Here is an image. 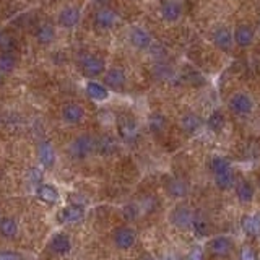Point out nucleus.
I'll return each instance as SVG.
<instances>
[{"label": "nucleus", "mask_w": 260, "mask_h": 260, "mask_svg": "<svg viewBox=\"0 0 260 260\" xmlns=\"http://www.w3.org/2000/svg\"><path fill=\"white\" fill-rule=\"evenodd\" d=\"M96 150V140L90 135H80L72 142L70 145V153L77 160H82V158H86L88 155H91L93 151Z\"/></svg>", "instance_id": "1"}, {"label": "nucleus", "mask_w": 260, "mask_h": 260, "mask_svg": "<svg viewBox=\"0 0 260 260\" xmlns=\"http://www.w3.org/2000/svg\"><path fill=\"white\" fill-rule=\"evenodd\" d=\"M193 216L195 215L189 207L179 205L171 212V221L179 229H190L193 223Z\"/></svg>", "instance_id": "2"}, {"label": "nucleus", "mask_w": 260, "mask_h": 260, "mask_svg": "<svg viewBox=\"0 0 260 260\" xmlns=\"http://www.w3.org/2000/svg\"><path fill=\"white\" fill-rule=\"evenodd\" d=\"M229 109L239 115L250 114L252 109H254V101L250 99L249 95H245V93H236L229 99Z\"/></svg>", "instance_id": "3"}, {"label": "nucleus", "mask_w": 260, "mask_h": 260, "mask_svg": "<svg viewBox=\"0 0 260 260\" xmlns=\"http://www.w3.org/2000/svg\"><path fill=\"white\" fill-rule=\"evenodd\" d=\"M233 239L228 236H216L208 244V250L212 252V255L215 257H228L233 252Z\"/></svg>", "instance_id": "4"}, {"label": "nucleus", "mask_w": 260, "mask_h": 260, "mask_svg": "<svg viewBox=\"0 0 260 260\" xmlns=\"http://www.w3.org/2000/svg\"><path fill=\"white\" fill-rule=\"evenodd\" d=\"M82 70L86 77L95 78V77H99L101 74H104L106 63L103 59H99L96 55H86L82 60Z\"/></svg>", "instance_id": "5"}, {"label": "nucleus", "mask_w": 260, "mask_h": 260, "mask_svg": "<svg viewBox=\"0 0 260 260\" xmlns=\"http://www.w3.org/2000/svg\"><path fill=\"white\" fill-rule=\"evenodd\" d=\"M128 39L132 42V46L137 47V49H150L151 44H153V39H151V36L148 31H145L143 28H139V26H134L132 30L128 33Z\"/></svg>", "instance_id": "6"}, {"label": "nucleus", "mask_w": 260, "mask_h": 260, "mask_svg": "<svg viewBox=\"0 0 260 260\" xmlns=\"http://www.w3.org/2000/svg\"><path fill=\"white\" fill-rule=\"evenodd\" d=\"M161 18L164 21H169V23H174L180 17H182V7L177 2V0H164L160 7Z\"/></svg>", "instance_id": "7"}, {"label": "nucleus", "mask_w": 260, "mask_h": 260, "mask_svg": "<svg viewBox=\"0 0 260 260\" xmlns=\"http://www.w3.org/2000/svg\"><path fill=\"white\" fill-rule=\"evenodd\" d=\"M212 38H213L215 46L220 47L221 50H226V52H228V50L233 49L234 36H233V33H231L226 26H223V28H218V30H215Z\"/></svg>", "instance_id": "8"}, {"label": "nucleus", "mask_w": 260, "mask_h": 260, "mask_svg": "<svg viewBox=\"0 0 260 260\" xmlns=\"http://www.w3.org/2000/svg\"><path fill=\"white\" fill-rule=\"evenodd\" d=\"M115 21H117V13L111 9H107V7H103V9H99L95 13V23L96 26L103 28V30L112 28L115 25Z\"/></svg>", "instance_id": "9"}, {"label": "nucleus", "mask_w": 260, "mask_h": 260, "mask_svg": "<svg viewBox=\"0 0 260 260\" xmlns=\"http://www.w3.org/2000/svg\"><path fill=\"white\" fill-rule=\"evenodd\" d=\"M125 82H127L125 72L119 67L109 69L104 75V83L109 86V88H114V90H120L122 86L125 85Z\"/></svg>", "instance_id": "10"}, {"label": "nucleus", "mask_w": 260, "mask_h": 260, "mask_svg": "<svg viewBox=\"0 0 260 260\" xmlns=\"http://www.w3.org/2000/svg\"><path fill=\"white\" fill-rule=\"evenodd\" d=\"M82 13L75 7H65V9L59 13V25L62 28H74L80 21Z\"/></svg>", "instance_id": "11"}, {"label": "nucleus", "mask_w": 260, "mask_h": 260, "mask_svg": "<svg viewBox=\"0 0 260 260\" xmlns=\"http://www.w3.org/2000/svg\"><path fill=\"white\" fill-rule=\"evenodd\" d=\"M137 236L130 228H119L114 234V242L119 249H130L135 244Z\"/></svg>", "instance_id": "12"}, {"label": "nucleus", "mask_w": 260, "mask_h": 260, "mask_svg": "<svg viewBox=\"0 0 260 260\" xmlns=\"http://www.w3.org/2000/svg\"><path fill=\"white\" fill-rule=\"evenodd\" d=\"M252 39H254V30L249 25H239L234 31V42L241 47L250 46Z\"/></svg>", "instance_id": "13"}, {"label": "nucleus", "mask_w": 260, "mask_h": 260, "mask_svg": "<svg viewBox=\"0 0 260 260\" xmlns=\"http://www.w3.org/2000/svg\"><path fill=\"white\" fill-rule=\"evenodd\" d=\"M85 115V111L80 104H67L62 109V117L65 122H69V124H78Z\"/></svg>", "instance_id": "14"}, {"label": "nucleus", "mask_w": 260, "mask_h": 260, "mask_svg": "<svg viewBox=\"0 0 260 260\" xmlns=\"http://www.w3.org/2000/svg\"><path fill=\"white\" fill-rule=\"evenodd\" d=\"M241 226L245 234L258 236L260 234V215H244L241 220Z\"/></svg>", "instance_id": "15"}, {"label": "nucleus", "mask_w": 260, "mask_h": 260, "mask_svg": "<svg viewBox=\"0 0 260 260\" xmlns=\"http://www.w3.org/2000/svg\"><path fill=\"white\" fill-rule=\"evenodd\" d=\"M36 195L39 197V200L46 202V204H57L59 202V190L49 184H41L38 190H36Z\"/></svg>", "instance_id": "16"}, {"label": "nucleus", "mask_w": 260, "mask_h": 260, "mask_svg": "<svg viewBox=\"0 0 260 260\" xmlns=\"http://www.w3.org/2000/svg\"><path fill=\"white\" fill-rule=\"evenodd\" d=\"M50 247L55 252V254L59 255H65L69 254L70 249H72V242H70V237L67 234H57L52 237V241H50Z\"/></svg>", "instance_id": "17"}, {"label": "nucleus", "mask_w": 260, "mask_h": 260, "mask_svg": "<svg viewBox=\"0 0 260 260\" xmlns=\"http://www.w3.org/2000/svg\"><path fill=\"white\" fill-rule=\"evenodd\" d=\"M85 90H86V95L95 101H104V99H107V96H109V91H107L106 86L101 83H96V82H88Z\"/></svg>", "instance_id": "18"}, {"label": "nucleus", "mask_w": 260, "mask_h": 260, "mask_svg": "<svg viewBox=\"0 0 260 260\" xmlns=\"http://www.w3.org/2000/svg\"><path fill=\"white\" fill-rule=\"evenodd\" d=\"M83 208L80 205H70V207H65L63 210L60 212V221L63 223H77L83 218Z\"/></svg>", "instance_id": "19"}, {"label": "nucleus", "mask_w": 260, "mask_h": 260, "mask_svg": "<svg viewBox=\"0 0 260 260\" xmlns=\"http://www.w3.org/2000/svg\"><path fill=\"white\" fill-rule=\"evenodd\" d=\"M168 192L172 195V197H177V199H182L189 193V185L187 182H184L182 179H171L168 185H166Z\"/></svg>", "instance_id": "20"}, {"label": "nucleus", "mask_w": 260, "mask_h": 260, "mask_svg": "<svg viewBox=\"0 0 260 260\" xmlns=\"http://www.w3.org/2000/svg\"><path fill=\"white\" fill-rule=\"evenodd\" d=\"M200 125H202L200 117H199V115L192 114V112L185 114V115L180 117V127H182V130L187 134H195L200 128Z\"/></svg>", "instance_id": "21"}, {"label": "nucleus", "mask_w": 260, "mask_h": 260, "mask_svg": "<svg viewBox=\"0 0 260 260\" xmlns=\"http://www.w3.org/2000/svg\"><path fill=\"white\" fill-rule=\"evenodd\" d=\"M39 161L46 166V168H50L54 166L55 161V153H54V148L50 145L49 142H42L39 145Z\"/></svg>", "instance_id": "22"}, {"label": "nucleus", "mask_w": 260, "mask_h": 260, "mask_svg": "<svg viewBox=\"0 0 260 260\" xmlns=\"http://www.w3.org/2000/svg\"><path fill=\"white\" fill-rule=\"evenodd\" d=\"M234 182H236V177H234V172L231 169L220 172V174H215V184L218 185V189H221V190L231 189V187L234 185Z\"/></svg>", "instance_id": "23"}, {"label": "nucleus", "mask_w": 260, "mask_h": 260, "mask_svg": "<svg viewBox=\"0 0 260 260\" xmlns=\"http://www.w3.org/2000/svg\"><path fill=\"white\" fill-rule=\"evenodd\" d=\"M119 132L124 140H134L137 135V124L132 119H122L119 122Z\"/></svg>", "instance_id": "24"}, {"label": "nucleus", "mask_w": 260, "mask_h": 260, "mask_svg": "<svg viewBox=\"0 0 260 260\" xmlns=\"http://www.w3.org/2000/svg\"><path fill=\"white\" fill-rule=\"evenodd\" d=\"M55 38V30L52 25L49 23H44L39 26L38 33H36V39H38V42H41V44H49V42H52Z\"/></svg>", "instance_id": "25"}, {"label": "nucleus", "mask_w": 260, "mask_h": 260, "mask_svg": "<svg viewBox=\"0 0 260 260\" xmlns=\"http://www.w3.org/2000/svg\"><path fill=\"white\" fill-rule=\"evenodd\" d=\"M117 148V143L112 139V137H101L96 140V150L101 155H111Z\"/></svg>", "instance_id": "26"}, {"label": "nucleus", "mask_w": 260, "mask_h": 260, "mask_svg": "<svg viewBox=\"0 0 260 260\" xmlns=\"http://www.w3.org/2000/svg\"><path fill=\"white\" fill-rule=\"evenodd\" d=\"M237 197L241 202L247 204L252 199H254V185H252L249 180H242V182L237 185Z\"/></svg>", "instance_id": "27"}, {"label": "nucleus", "mask_w": 260, "mask_h": 260, "mask_svg": "<svg viewBox=\"0 0 260 260\" xmlns=\"http://www.w3.org/2000/svg\"><path fill=\"white\" fill-rule=\"evenodd\" d=\"M148 125H150V130L153 134H161L163 130L166 128V117L160 112L151 114L150 120H148Z\"/></svg>", "instance_id": "28"}, {"label": "nucleus", "mask_w": 260, "mask_h": 260, "mask_svg": "<svg viewBox=\"0 0 260 260\" xmlns=\"http://www.w3.org/2000/svg\"><path fill=\"white\" fill-rule=\"evenodd\" d=\"M17 233H18V226L12 218L0 220V234L5 237H13V236H17Z\"/></svg>", "instance_id": "29"}, {"label": "nucleus", "mask_w": 260, "mask_h": 260, "mask_svg": "<svg viewBox=\"0 0 260 260\" xmlns=\"http://www.w3.org/2000/svg\"><path fill=\"white\" fill-rule=\"evenodd\" d=\"M15 65H17V57L13 52H4L0 55V72L9 74V72L15 69Z\"/></svg>", "instance_id": "30"}, {"label": "nucleus", "mask_w": 260, "mask_h": 260, "mask_svg": "<svg viewBox=\"0 0 260 260\" xmlns=\"http://www.w3.org/2000/svg\"><path fill=\"white\" fill-rule=\"evenodd\" d=\"M208 127L215 132H220V130L225 127V115H223L220 111L212 112V115L208 117Z\"/></svg>", "instance_id": "31"}, {"label": "nucleus", "mask_w": 260, "mask_h": 260, "mask_svg": "<svg viewBox=\"0 0 260 260\" xmlns=\"http://www.w3.org/2000/svg\"><path fill=\"white\" fill-rule=\"evenodd\" d=\"M192 228L195 229V233H197L199 236H205V234L208 233V221H207L205 216L195 215V216H193Z\"/></svg>", "instance_id": "32"}, {"label": "nucleus", "mask_w": 260, "mask_h": 260, "mask_svg": "<svg viewBox=\"0 0 260 260\" xmlns=\"http://www.w3.org/2000/svg\"><path fill=\"white\" fill-rule=\"evenodd\" d=\"M210 168H212V171L215 172V174H220V172H225V171L231 169V164H229V161L226 160V158L216 156L212 160Z\"/></svg>", "instance_id": "33"}, {"label": "nucleus", "mask_w": 260, "mask_h": 260, "mask_svg": "<svg viewBox=\"0 0 260 260\" xmlns=\"http://www.w3.org/2000/svg\"><path fill=\"white\" fill-rule=\"evenodd\" d=\"M13 47H15V39L9 33H0V49L4 52H12Z\"/></svg>", "instance_id": "34"}, {"label": "nucleus", "mask_w": 260, "mask_h": 260, "mask_svg": "<svg viewBox=\"0 0 260 260\" xmlns=\"http://www.w3.org/2000/svg\"><path fill=\"white\" fill-rule=\"evenodd\" d=\"M139 215H140V208L137 204H130L124 208V218L128 220V221H134L139 218Z\"/></svg>", "instance_id": "35"}, {"label": "nucleus", "mask_w": 260, "mask_h": 260, "mask_svg": "<svg viewBox=\"0 0 260 260\" xmlns=\"http://www.w3.org/2000/svg\"><path fill=\"white\" fill-rule=\"evenodd\" d=\"M239 260H258V254L254 247H250V245H244L239 252Z\"/></svg>", "instance_id": "36"}, {"label": "nucleus", "mask_w": 260, "mask_h": 260, "mask_svg": "<svg viewBox=\"0 0 260 260\" xmlns=\"http://www.w3.org/2000/svg\"><path fill=\"white\" fill-rule=\"evenodd\" d=\"M187 260H204V250H202V247H199V245L192 247L189 255H187Z\"/></svg>", "instance_id": "37"}, {"label": "nucleus", "mask_w": 260, "mask_h": 260, "mask_svg": "<svg viewBox=\"0 0 260 260\" xmlns=\"http://www.w3.org/2000/svg\"><path fill=\"white\" fill-rule=\"evenodd\" d=\"M0 260H20V255L13 254V252H9V250H4V252H0Z\"/></svg>", "instance_id": "38"}, {"label": "nucleus", "mask_w": 260, "mask_h": 260, "mask_svg": "<svg viewBox=\"0 0 260 260\" xmlns=\"http://www.w3.org/2000/svg\"><path fill=\"white\" fill-rule=\"evenodd\" d=\"M31 174H33L31 180H34V182L41 179V171H38V169H31Z\"/></svg>", "instance_id": "39"}, {"label": "nucleus", "mask_w": 260, "mask_h": 260, "mask_svg": "<svg viewBox=\"0 0 260 260\" xmlns=\"http://www.w3.org/2000/svg\"><path fill=\"white\" fill-rule=\"evenodd\" d=\"M163 260H179V257L176 254H168V255H164Z\"/></svg>", "instance_id": "40"}, {"label": "nucleus", "mask_w": 260, "mask_h": 260, "mask_svg": "<svg viewBox=\"0 0 260 260\" xmlns=\"http://www.w3.org/2000/svg\"><path fill=\"white\" fill-rule=\"evenodd\" d=\"M98 2H101V4H104V2H106V0H98Z\"/></svg>", "instance_id": "41"}, {"label": "nucleus", "mask_w": 260, "mask_h": 260, "mask_svg": "<svg viewBox=\"0 0 260 260\" xmlns=\"http://www.w3.org/2000/svg\"><path fill=\"white\" fill-rule=\"evenodd\" d=\"M0 82H2V77H0Z\"/></svg>", "instance_id": "42"}, {"label": "nucleus", "mask_w": 260, "mask_h": 260, "mask_svg": "<svg viewBox=\"0 0 260 260\" xmlns=\"http://www.w3.org/2000/svg\"><path fill=\"white\" fill-rule=\"evenodd\" d=\"M145 260H151V258H145Z\"/></svg>", "instance_id": "43"}]
</instances>
